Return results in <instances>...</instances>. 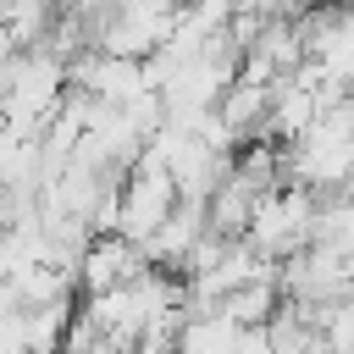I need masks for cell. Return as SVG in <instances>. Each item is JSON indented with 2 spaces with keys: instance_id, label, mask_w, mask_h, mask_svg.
Listing matches in <instances>:
<instances>
[{
  "instance_id": "7",
  "label": "cell",
  "mask_w": 354,
  "mask_h": 354,
  "mask_svg": "<svg viewBox=\"0 0 354 354\" xmlns=\"http://www.w3.org/2000/svg\"><path fill=\"white\" fill-rule=\"evenodd\" d=\"M343 6H348V11H354V0H343Z\"/></svg>"
},
{
  "instance_id": "6",
  "label": "cell",
  "mask_w": 354,
  "mask_h": 354,
  "mask_svg": "<svg viewBox=\"0 0 354 354\" xmlns=\"http://www.w3.org/2000/svg\"><path fill=\"white\" fill-rule=\"evenodd\" d=\"M282 310V288H277V271L260 277V282H243L221 299V315H232L238 326H271V315Z\"/></svg>"
},
{
  "instance_id": "4",
  "label": "cell",
  "mask_w": 354,
  "mask_h": 354,
  "mask_svg": "<svg viewBox=\"0 0 354 354\" xmlns=\"http://www.w3.org/2000/svg\"><path fill=\"white\" fill-rule=\"evenodd\" d=\"M138 271H149L144 249L127 243V238H116V232L88 238V249L77 254V288H83L88 299H94V293H111V288H122V282H133Z\"/></svg>"
},
{
  "instance_id": "1",
  "label": "cell",
  "mask_w": 354,
  "mask_h": 354,
  "mask_svg": "<svg viewBox=\"0 0 354 354\" xmlns=\"http://www.w3.org/2000/svg\"><path fill=\"white\" fill-rule=\"evenodd\" d=\"M66 61L55 50H17L6 66H0V111H6V127H28V133H44L61 105H66Z\"/></svg>"
},
{
  "instance_id": "5",
  "label": "cell",
  "mask_w": 354,
  "mask_h": 354,
  "mask_svg": "<svg viewBox=\"0 0 354 354\" xmlns=\"http://www.w3.org/2000/svg\"><path fill=\"white\" fill-rule=\"evenodd\" d=\"M238 343H243V326L221 310L188 315L183 332H177V354H238Z\"/></svg>"
},
{
  "instance_id": "3",
  "label": "cell",
  "mask_w": 354,
  "mask_h": 354,
  "mask_svg": "<svg viewBox=\"0 0 354 354\" xmlns=\"http://www.w3.org/2000/svg\"><path fill=\"white\" fill-rule=\"evenodd\" d=\"M183 199H177V183L155 166V160H138L133 171H122V183H116V238H127V243H149L166 221H171V210H177Z\"/></svg>"
},
{
  "instance_id": "2",
  "label": "cell",
  "mask_w": 354,
  "mask_h": 354,
  "mask_svg": "<svg viewBox=\"0 0 354 354\" xmlns=\"http://www.w3.org/2000/svg\"><path fill=\"white\" fill-rule=\"evenodd\" d=\"M310 238H315V194H310V188L282 183V188H271V194L254 199V216H249L243 243H249L260 260L282 266V260L304 254Z\"/></svg>"
}]
</instances>
